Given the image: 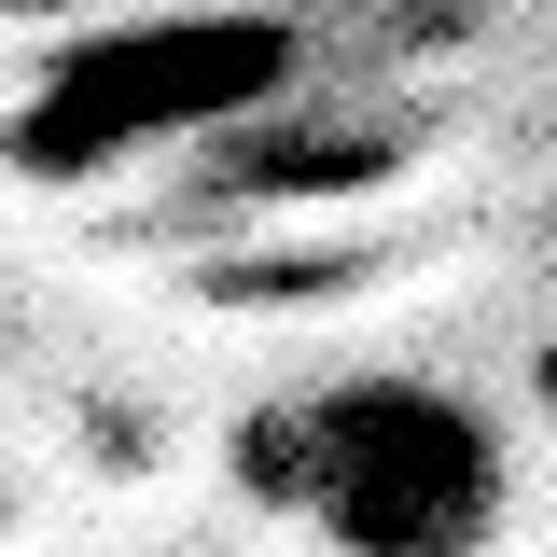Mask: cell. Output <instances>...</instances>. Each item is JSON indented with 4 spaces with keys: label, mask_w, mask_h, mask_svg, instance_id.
<instances>
[{
    "label": "cell",
    "mask_w": 557,
    "mask_h": 557,
    "mask_svg": "<svg viewBox=\"0 0 557 557\" xmlns=\"http://www.w3.org/2000/svg\"><path fill=\"white\" fill-rule=\"evenodd\" d=\"M0 14H139V0H0Z\"/></svg>",
    "instance_id": "3957f363"
},
{
    "label": "cell",
    "mask_w": 557,
    "mask_h": 557,
    "mask_svg": "<svg viewBox=\"0 0 557 557\" xmlns=\"http://www.w3.org/2000/svg\"><path fill=\"white\" fill-rule=\"evenodd\" d=\"M307 84V42L265 0H139V14H84V42L28 84V112L0 153L28 182H126V168H182L196 139L265 112Z\"/></svg>",
    "instance_id": "7a4b0ae2"
},
{
    "label": "cell",
    "mask_w": 557,
    "mask_h": 557,
    "mask_svg": "<svg viewBox=\"0 0 557 557\" xmlns=\"http://www.w3.org/2000/svg\"><path fill=\"white\" fill-rule=\"evenodd\" d=\"M237 487L307 557H502L530 474H516L502 405H474L460 376L348 362V376H307V391L251 405Z\"/></svg>",
    "instance_id": "6da1fadb"
}]
</instances>
